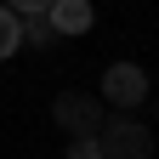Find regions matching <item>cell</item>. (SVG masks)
Here are the masks:
<instances>
[{
    "label": "cell",
    "instance_id": "obj_1",
    "mask_svg": "<svg viewBox=\"0 0 159 159\" xmlns=\"http://www.w3.org/2000/svg\"><path fill=\"white\" fill-rule=\"evenodd\" d=\"M97 148L102 159H153V131L136 114H108L97 125Z\"/></svg>",
    "mask_w": 159,
    "mask_h": 159
},
{
    "label": "cell",
    "instance_id": "obj_2",
    "mask_svg": "<svg viewBox=\"0 0 159 159\" xmlns=\"http://www.w3.org/2000/svg\"><path fill=\"white\" fill-rule=\"evenodd\" d=\"M148 68L142 63H108V74H102V85H97V97H102V108H114V114H136L148 102Z\"/></svg>",
    "mask_w": 159,
    "mask_h": 159
},
{
    "label": "cell",
    "instance_id": "obj_3",
    "mask_svg": "<svg viewBox=\"0 0 159 159\" xmlns=\"http://www.w3.org/2000/svg\"><path fill=\"white\" fill-rule=\"evenodd\" d=\"M102 97L97 91H57L51 97V125L68 131V136H97V125H102Z\"/></svg>",
    "mask_w": 159,
    "mask_h": 159
},
{
    "label": "cell",
    "instance_id": "obj_4",
    "mask_svg": "<svg viewBox=\"0 0 159 159\" xmlns=\"http://www.w3.org/2000/svg\"><path fill=\"white\" fill-rule=\"evenodd\" d=\"M46 23L57 29V40H80V34H91V23H97V6H91V0H51Z\"/></svg>",
    "mask_w": 159,
    "mask_h": 159
},
{
    "label": "cell",
    "instance_id": "obj_5",
    "mask_svg": "<svg viewBox=\"0 0 159 159\" xmlns=\"http://www.w3.org/2000/svg\"><path fill=\"white\" fill-rule=\"evenodd\" d=\"M17 51H23V17H17L11 6H0V63L17 57Z\"/></svg>",
    "mask_w": 159,
    "mask_h": 159
},
{
    "label": "cell",
    "instance_id": "obj_6",
    "mask_svg": "<svg viewBox=\"0 0 159 159\" xmlns=\"http://www.w3.org/2000/svg\"><path fill=\"white\" fill-rule=\"evenodd\" d=\"M23 46H40V51L57 46V29L46 23V11H40V17H23Z\"/></svg>",
    "mask_w": 159,
    "mask_h": 159
},
{
    "label": "cell",
    "instance_id": "obj_7",
    "mask_svg": "<svg viewBox=\"0 0 159 159\" xmlns=\"http://www.w3.org/2000/svg\"><path fill=\"white\" fill-rule=\"evenodd\" d=\"M63 159H102V148H97V136H68Z\"/></svg>",
    "mask_w": 159,
    "mask_h": 159
},
{
    "label": "cell",
    "instance_id": "obj_8",
    "mask_svg": "<svg viewBox=\"0 0 159 159\" xmlns=\"http://www.w3.org/2000/svg\"><path fill=\"white\" fill-rule=\"evenodd\" d=\"M0 6H11L17 17H40V11H51V0H0Z\"/></svg>",
    "mask_w": 159,
    "mask_h": 159
}]
</instances>
